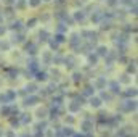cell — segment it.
<instances>
[{
  "instance_id": "cell-37",
  "label": "cell",
  "mask_w": 138,
  "mask_h": 137,
  "mask_svg": "<svg viewBox=\"0 0 138 137\" xmlns=\"http://www.w3.org/2000/svg\"><path fill=\"white\" fill-rule=\"evenodd\" d=\"M80 79H82V74H79V73H76V74H74V81H76V82H79V81H80Z\"/></svg>"
},
{
  "instance_id": "cell-49",
  "label": "cell",
  "mask_w": 138,
  "mask_h": 137,
  "mask_svg": "<svg viewBox=\"0 0 138 137\" xmlns=\"http://www.w3.org/2000/svg\"><path fill=\"white\" fill-rule=\"evenodd\" d=\"M56 2H60V3H61V2H64V0H56Z\"/></svg>"
},
{
  "instance_id": "cell-21",
  "label": "cell",
  "mask_w": 138,
  "mask_h": 137,
  "mask_svg": "<svg viewBox=\"0 0 138 137\" xmlns=\"http://www.w3.org/2000/svg\"><path fill=\"white\" fill-rule=\"evenodd\" d=\"M5 16H8V18L13 16V8H11V7H8V8L5 10Z\"/></svg>"
},
{
  "instance_id": "cell-19",
  "label": "cell",
  "mask_w": 138,
  "mask_h": 137,
  "mask_svg": "<svg viewBox=\"0 0 138 137\" xmlns=\"http://www.w3.org/2000/svg\"><path fill=\"white\" fill-rule=\"evenodd\" d=\"M82 127H84V131H90V127H92V123H90V121H85V123L82 124Z\"/></svg>"
},
{
  "instance_id": "cell-46",
  "label": "cell",
  "mask_w": 138,
  "mask_h": 137,
  "mask_svg": "<svg viewBox=\"0 0 138 137\" xmlns=\"http://www.w3.org/2000/svg\"><path fill=\"white\" fill-rule=\"evenodd\" d=\"M6 137H14V134H13V132H11V131H10V132H8V134H6Z\"/></svg>"
},
{
  "instance_id": "cell-2",
  "label": "cell",
  "mask_w": 138,
  "mask_h": 137,
  "mask_svg": "<svg viewBox=\"0 0 138 137\" xmlns=\"http://www.w3.org/2000/svg\"><path fill=\"white\" fill-rule=\"evenodd\" d=\"M37 102H39V97H34V95H32V97H29V98H26V100H24V105L30 106V105H36Z\"/></svg>"
},
{
  "instance_id": "cell-35",
  "label": "cell",
  "mask_w": 138,
  "mask_h": 137,
  "mask_svg": "<svg viewBox=\"0 0 138 137\" xmlns=\"http://www.w3.org/2000/svg\"><path fill=\"white\" fill-rule=\"evenodd\" d=\"M20 28H21V21H16L11 24V29H20Z\"/></svg>"
},
{
  "instance_id": "cell-9",
  "label": "cell",
  "mask_w": 138,
  "mask_h": 137,
  "mask_svg": "<svg viewBox=\"0 0 138 137\" xmlns=\"http://www.w3.org/2000/svg\"><path fill=\"white\" fill-rule=\"evenodd\" d=\"M26 90H28L29 94H32V92H36V90H37V86L36 84H28V86H26Z\"/></svg>"
},
{
  "instance_id": "cell-6",
  "label": "cell",
  "mask_w": 138,
  "mask_h": 137,
  "mask_svg": "<svg viewBox=\"0 0 138 137\" xmlns=\"http://www.w3.org/2000/svg\"><path fill=\"white\" fill-rule=\"evenodd\" d=\"M109 87H111V90H112L114 94H119V90H120V86H119V82H116V81H112V82H111Z\"/></svg>"
},
{
  "instance_id": "cell-10",
  "label": "cell",
  "mask_w": 138,
  "mask_h": 137,
  "mask_svg": "<svg viewBox=\"0 0 138 137\" xmlns=\"http://www.w3.org/2000/svg\"><path fill=\"white\" fill-rule=\"evenodd\" d=\"M98 55L100 56H106V55H108V48H106V47H100L98 48Z\"/></svg>"
},
{
  "instance_id": "cell-15",
  "label": "cell",
  "mask_w": 138,
  "mask_h": 137,
  "mask_svg": "<svg viewBox=\"0 0 138 137\" xmlns=\"http://www.w3.org/2000/svg\"><path fill=\"white\" fill-rule=\"evenodd\" d=\"M100 20H101V13H95V15H92V21L98 23Z\"/></svg>"
},
{
  "instance_id": "cell-3",
  "label": "cell",
  "mask_w": 138,
  "mask_h": 137,
  "mask_svg": "<svg viewBox=\"0 0 138 137\" xmlns=\"http://www.w3.org/2000/svg\"><path fill=\"white\" fill-rule=\"evenodd\" d=\"M74 20L76 21H84V20H85V13H84L82 10L76 11V13H74Z\"/></svg>"
},
{
  "instance_id": "cell-31",
  "label": "cell",
  "mask_w": 138,
  "mask_h": 137,
  "mask_svg": "<svg viewBox=\"0 0 138 137\" xmlns=\"http://www.w3.org/2000/svg\"><path fill=\"white\" fill-rule=\"evenodd\" d=\"M109 28H111V23H109V21H103L101 29H109Z\"/></svg>"
},
{
  "instance_id": "cell-18",
  "label": "cell",
  "mask_w": 138,
  "mask_h": 137,
  "mask_svg": "<svg viewBox=\"0 0 138 137\" xmlns=\"http://www.w3.org/2000/svg\"><path fill=\"white\" fill-rule=\"evenodd\" d=\"M45 115H47V110H44V108L37 110V116H39V118H44Z\"/></svg>"
},
{
  "instance_id": "cell-27",
  "label": "cell",
  "mask_w": 138,
  "mask_h": 137,
  "mask_svg": "<svg viewBox=\"0 0 138 137\" xmlns=\"http://www.w3.org/2000/svg\"><path fill=\"white\" fill-rule=\"evenodd\" d=\"M69 110H71V111H77V110H80V106L77 103H72L71 106H69Z\"/></svg>"
},
{
  "instance_id": "cell-11",
  "label": "cell",
  "mask_w": 138,
  "mask_h": 137,
  "mask_svg": "<svg viewBox=\"0 0 138 137\" xmlns=\"http://www.w3.org/2000/svg\"><path fill=\"white\" fill-rule=\"evenodd\" d=\"M39 36H40V39H42V40H44V42H45V40H48L50 34H48L47 31H40V34H39Z\"/></svg>"
},
{
  "instance_id": "cell-34",
  "label": "cell",
  "mask_w": 138,
  "mask_h": 137,
  "mask_svg": "<svg viewBox=\"0 0 138 137\" xmlns=\"http://www.w3.org/2000/svg\"><path fill=\"white\" fill-rule=\"evenodd\" d=\"M36 23H37V20H36V18L29 20V21H28V28H34V24H36Z\"/></svg>"
},
{
  "instance_id": "cell-23",
  "label": "cell",
  "mask_w": 138,
  "mask_h": 137,
  "mask_svg": "<svg viewBox=\"0 0 138 137\" xmlns=\"http://www.w3.org/2000/svg\"><path fill=\"white\" fill-rule=\"evenodd\" d=\"M29 68H30L32 71H36V70H37V61H36V60H32V61L29 63Z\"/></svg>"
},
{
  "instance_id": "cell-14",
  "label": "cell",
  "mask_w": 138,
  "mask_h": 137,
  "mask_svg": "<svg viewBox=\"0 0 138 137\" xmlns=\"http://www.w3.org/2000/svg\"><path fill=\"white\" fill-rule=\"evenodd\" d=\"M66 66H68V68H72V66H74V58H72V56L66 58Z\"/></svg>"
},
{
  "instance_id": "cell-8",
  "label": "cell",
  "mask_w": 138,
  "mask_h": 137,
  "mask_svg": "<svg viewBox=\"0 0 138 137\" xmlns=\"http://www.w3.org/2000/svg\"><path fill=\"white\" fill-rule=\"evenodd\" d=\"M104 86H106V79L104 78H100L96 81V87H98V89H103Z\"/></svg>"
},
{
  "instance_id": "cell-4",
  "label": "cell",
  "mask_w": 138,
  "mask_h": 137,
  "mask_svg": "<svg viewBox=\"0 0 138 137\" xmlns=\"http://www.w3.org/2000/svg\"><path fill=\"white\" fill-rule=\"evenodd\" d=\"M79 34H72V37H71V45L74 48H77V45H79Z\"/></svg>"
},
{
  "instance_id": "cell-26",
  "label": "cell",
  "mask_w": 138,
  "mask_h": 137,
  "mask_svg": "<svg viewBox=\"0 0 138 137\" xmlns=\"http://www.w3.org/2000/svg\"><path fill=\"white\" fill-rule=\"evenodd\" d=\"M29 5L30 7H39L40 5V0H29Z\"/></svg>"
},
{
  "instance_id": "cell-20",
  "label": "cell",
  "mask_w": 138,
  "mask_h": 137,
  "mask_svg": "<svg viewBox=\"0 0 138 137\" xmlns=\"http://www.w3.org/2000/svg\"><path fill=\"white\" fill-rule=\"evenodd\" d=\"M93 94V87H85V90H84V95H92Z\"/></svg>"
},
{
  "instance_id": "cell-25",
  "label": "cell",
  "mask_w": 138,
  "mask_h": 137,
  "mask_svg": "<svg viewBox=\"0 0 138 137\" xmlns=\"http://www.w3.org/2000/svg\"><path fill=\"white\" fill-rule=\"evenodd\" d=\"M5 95H6V98H8V100H13V98H14V92H13V90H8Z\"/></svg>"
},
{
  "instance_id": "cell-47",
  "label": "cell",
  "mask_w": 138,
  "mask_h": 137,
  "mask_svg": "<svg viewBox=\"0 0 138 137\" xmlns=\"http://www.w3.org/2000/svg\"><path fill=\"white\" fill-rule=\"evenodd\" d=\"M5 32V28H0V34H3Z\"/></svg>"
},
{
  "instance_id": "cell-43",
  "label": "cell",
  "mask_w": 138,
  "mask_h": 137,
  "mask_svg": "<svg viewBox=\"0 0 138 137\" xmlns=\"http://www.w3.org/2000/svg\"><path fill=\"white\" fill-rule=\"evenodd\" d=\"M116 2H117V0H108V5L109 7H114V5H116Z\"/></svg>"
},
{
  "instance_id": "cell-33",
  "label": "cell",
  "mask_w": 138,
  "mask_h": 137,
  "mask_svg": "<svg viewBox=\"0 0 138 137\" xmlns=\"http://www.w3.org/2000/svg\"><path fill=\"white\" fill-rule=\"evenodd\" d=\"M128 73H135V60L130 63V66H128Z\"/></svg>"
},
{
  "instance_id": "cell-1",
  "label": "cell",
  "mask_w": 138,
  "mask_h": 137,
  "mask_svg": "<svg viewBox=\"0 0 138 137\" xmlns=\"http://www.w3.org/2000/svg\"><path fill=\"white\" fill-rule=\"evenodd\" d=\"M135 108H136V102L135 100H127V102H124V103L120 105L122 111H133Z\"/></svg>"
},
{
  "instance_id": "cell-30",
  "label": "cell",
  "mask_w": 138,
  "mask_h": 137,
  "mask_svg": "<svg viewBox=\"0 0 138 137\" xmlns=\"http://www.w3.org/2000/svg\"><path fill=\"white\" fill-rule=\"evenodd\" d=\"M72 134H74V132H72V129H69V127H66L63 131V135H72Z\"/></svg>"
},
{
  "instance_id": "cell-5",
  "label": "cell",
  "mask_w": 138,
  "mask_h": 137,
  "mask_svg": "<svg viewBox=\"0 0 138 137\" xmlns=\"http://www.w3.org/2000/svg\"><path fill=\"white\" fill-rule=\"evenodd\" d=\"M90 105L93 106V108H98V106H101V100L96 98V97H92L90 98Z\"/></svg>"
},
{
  "instance_id": "cell-32",
  "label": "cell",
  "mask_w": 138,
  "mask_h": 137,
  "mask_svg": "<svg viewBox=\"0 0 138 137\" xmlns=\"http://www.w3.org/2000/svg\"><path fill=\"white\" fill-rule=\"evenodd\" d=\"M37 79H39V81H45V79H47V74L45 73H39L37 74Z\"/></svg>"
},
{
  "instance_id": "cell-29",
  "label": "cell",
  "mask_w": 138,
  "mask_h": 137,
  "mask_svg": "<svg viewBox=\"0 0 138 137\" xmlns=\"http://www.w3.org/2000/svg\"><path fill=\"white\" fill-rule=\"evenodd\" d=\"M21 121H22V123H24V124H28V123H30V118H29L28 115H22V118H21Z\"/></svg>"
},
{
  "instance_id": "cell-41",
  "label": "cell",
  "mask_w": 138,
  "mask_h": 137,
  "mask_svg": "<svg viewBox=\"0 0 138 137\" xmlns=\"http://www.w3.org/2000/svg\"><path fill=\"white\" fill-rule=\"evenodd\" d=\"M130 13H132V15H136V5L130 7Z\"/></svg>"
},
{
  "instance_id": "cell-12",
  "label": "cell",
  "mask_w": 138,
  "mask_h": 137,
  "mask_svg": "<svg viewBox=\"0 0 138 137\" xmlns=\"http://www.w3.org/2000/svg\"><path fill=\"white\" fill-rule=\"evenodd\" d=\"M120 3H122V5H128V7L136 5V2H135V0H120Z\"/></svg>"
},
{
  "instance_id": "cell-7",
  "label": "cell",
  "mask_w": 138,
  "mask_h": 137,
  "mask_svg": "<svg viewBox=\"0 0 138 137\" xmlns=\"http://www.w3.org/2000/svg\"><path fill=\"white\" fill-rule=\"evenodd\" d=\"M135 95H136V89H133V87L132 89H127L124 92V97H135Z\"/></svg>"
},
{
  "instance_id": "cell-51",
  "label": "cell",
  "mask_w": 138,
  "mask_h": 137,
  "mask_svg": "<svg viewBox=\"0 0 138 137\" xmlns=\"http://www.w3.org/2000/svg\"><path fill=\"white\" fill-rule=\"evenodd\" d=\"M44 2H50V0H44Z\"/></svg>"
},
{
  "instance_id": "cell-13",
  "label": "cell",
  "mask_w": 138,
  "mask_h": 137,
  "mask_svg": "<svg viewBox=\"0 0 138 137\" xmlns=\"http://www.w3.org/2000/svg\"><path fill=\"white\" fill-rule=\"evenodd\" d=\"M55 42L56 44H61V42H64V36H63V34H56V36H55Z\"/></svg>"
},
{
  "instance_id": "cell-39",
  "label": "cell",
  "mask_w": 138,
  "mask_h": 137,
  "mask_svg": "<svg viewBox=\"0 0 138 137\" xmlns=\"http://www.w3.org/2000/svg\"><path fill=\"white\" fill-rule=\"evenodd\" d=\"M50 47H52V48H55V50H56V48H58V44H56L55 40H50Z\"/></svg>"
},
{
  "instance_id": "cell-36",
  "label": "cell",
  "mask_w": 138,
  "mask_h": 137,
  "mask_svg": "<svg viewBox=\"0 0 138 137\" xmlns=\"http://www.w3.org/2000/svg\"><path fill=\"white\" fill-rule=\"evenodd\" d=\"M58 31H60V32H64V31H66V26H64L63 23H60V24H58Z\"/></svg>"
},
{
  "instance_id": "cell-17",
  "label": "cell",
  "mask_w": 138,
  "mask_h": 137,
  "mask_svg": "<svg viewBox=\"0 0 138 137\" xmlns=\"http://www.w3.org/2000/svg\"><path fill=\"white\" fill-rule=\"evenodd\" d=\"M26 7V0H18L16 2V8H24Z\"/></svg>"
},
{
  "instance_id": "cell-42",
  "label": "cell",
  "mask_w": 138,
  "mask_h": 137,
  "mask_svg": "<svg viewBox=\"0 0 138 137\" xmlns=\"http://www.w3.org/2000/svg\"><path fill=\"white\" fill-rule=\"evenodd\" d=\"M16 74H18V71H16V70H11V71H10V76H11V79H14V76H16Z\"/></svg>"
},
{
  "instance_id": "cell-22",
  "label": "cell",
  "mask_w": 138,
  "mask_h": 137,
  "mask_svg": "<svg viewBox=\"0 0 138 137\" xmlns=\"http://www.w3.org/2000/svg\"><path fill=\"white\" fill-rule=\"evenodd\" d=\"M0 48H2V50H8V48H10V44H8V42H0Z\"/></svg>"
},
{
  "instance_id": "cell-38",
  "label": "cell",
  "mask_w": 138,
  "mask_h": 137,
  "mask_svg": "<svg viewBox=\"0 0 138 137\" xmlns=\"http://www.w3.org/2000/svg\"><path fill=\"white\" fill-rule=\"evenodd\" d=\"M101 98H104V100H111V95L106 94V92H103V94H101Z\"/></svg>"
},
{
  "instance_id": "cell-28",
  "label": "cell",
  "mask_w": 138,
  "mask_h": 137,
  "mask_svg": "<svg viewBox=\"0 0 138 137\" xmlns=\"http://www.w3.org/2000/svg\"><path fill=\"white\" fill-rule=\"evenodd\" d=\"M130 81V78H128V74H124V76H122V78H120V82H124V84H127V82Z\"/></svg>"
},
{
  "instance_id": "cell-48",
  "label": "cell",
  "mask_w": 138,
  "mask_h": 137,
  "mask_svg": "<svg viewBox=\"0 0 138 137\" xmlns=\"http://www.w3.org/2000/svg\"><path fill=\"white\" fill-rule=\"evenodd\" d=\"M21 137H30V135H26V134H24V135H21Z\"/></svg>"
},
{
  "instance_id": "cell-40",
  "label": "cell",
  "mask_w": 138,
  "mask_h": 137,
  "mask_svg": "<svg viewBox=\"0 0 138 137\" xmlns=\"http://www.w3.org/2000/svg\"><path fill=\"white\" fill-rule=\"evenodd\" d=\"M2 115H10V108H2Z\"/></svg>"
},
{
  "instance_id": "cell-44",
  "label": "cell",
  "mask_w": 138,
  "mask_h": 137,
  "mask_svg": "<svg viewBox=\"0 0 138 137\" xmlns=\"http://www.w3.org/2000/svg\"><path fill=\"white\" fill-rule=\"evenodd\" d=\"M44 58H45V61H50V53H45Z\"/></svg>"
},
{
  "instance_id": "cell-24",
  "label": "cell",
  "mask_w": 138,
  "mask_h": 137,
  "mask_svg": "<svg viewBox=\"0 0 138 137\" xmlns=\"http://www.w3.org/2000/svg\"><path fill=\"white\" fill-rule=\"evenodd\" d=\"M96 60H98V56H96V55H90V56H88V61H90L92 64L96 63Z\"/></svg>"
},
{
  "instance_id": "cell-45",
  "label": "cell",
  "mask_w": 138,
  "mask_h": 137,
  "mask_svg": "<svg viewBox=\"0 0 138 137\" xmlns=\"http://www.w3.org/2000/svg\"><path fill=\"white\" fill-rule=\"evenodd\" d=\"M5 3H6V5H13L14 0H5Z\"/></svg>"
},
{
  "instance_id": "cell-16",
  "label": "cell",
  "mask_w": 138,
  "mask_h": 137,
  "mask_svg": "<svg viewBox=\"0 0 138 137\" xmlns=\"http://www.w3.org/2000/svg\"><path fill=\"white\" fill-rule=\"evenodd\" d=\"M45 127H47V123H45V121H42V123H39V124H37V131H44V129Z\"/></svg>"
},
{
  "instance_id": "cell-50",
  "label": "cell",
  "mask_w": 138,
  "mask_h": 137,
  "mask_svg": "<svg viewBox=\"0 0 138 137\" xmlns=\"http://www.w3.org/2000/svg\"><path fill=\"white\" fill-rule=\"evenodd\" d=\"M74 137H84V135H74Z\"/></svg>"
}]
</instances>
